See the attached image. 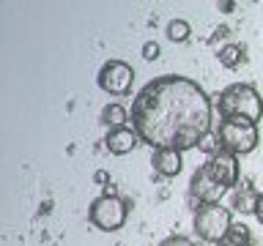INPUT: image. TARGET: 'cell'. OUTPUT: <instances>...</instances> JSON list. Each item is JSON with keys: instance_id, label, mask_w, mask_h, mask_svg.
<instances>
[{"instance_id": "8992f818", "label": "cell", "mask_w": 263, "mask_h": 246, "mask_svg": "<svg viewBox=\"0 0 263 246\" xmlns=\"http://www.w3.org/2000/svg\"><path fill=\"white\" fill-rule=\"evenodd\" d=\"M99 88L110 96H126L132 90V82H135V69L123 60H107L102 69H99Z\"/></svg>"}, {"instance_id": "4fadbf2b", "label": "cell", "mask_w": 263, "mask_h": 246, "mask_svg": "<svg viewBox=\"0 0 263 246\" xmlns=\"http://www.w3.org/2000/svg\"><path fill=\"white\" fill-rule=\"evenodd\" d=\"M217 57H219V66H225V69H236V66L244 60V49L238 44H225L219 49Z\"/></svg>"}, {"instance_id": "9c48e42d", "label": "cell", "mask_w": 263, "mask_h": 246, "mask_svg": "<svg viewBox=\"0 0 263 246\" xmlns=\"http://www.w3.org/2000/svg\"><path fill=\"white\" fill-rule=\"evenodd\" d=\"M140 142V137H137V131L135 129H129V126H121V129H110L107 131V137H104V145H107V151L115 153V156H126L135 151V145Z\"/></svg>"}, {"instance_id": "ac0fdd59", "label": "cell", "mask_w": 263, "mask_h": 246, "mask_svg": "<svg viewBox=\"0 0 263 246\" xmlns=\"http://www.w3.org/2000/svg\"><path fill=\"white\" fill-rule=\"evenodd\" d=\"M159 246H195V243L189 241V238H184V235H170V238H164Z\"/></svg>"}, {"instance_id": "7a4b0ae2", "label": "cell", "mask_w": 263, "mask_h": 246, "mask_svg": "<svg viewBox=\"0 0 263 246\" xmlns=\"http://www.w3.org/2000/svg\"><path fill=\"white\" fill-rule=\"evenodd\" d=\"M214 112L219 115V120L244 118V120L258 123L263 118V98L252 85L233 82V85H228L217 98H214Z\"/></svg>"}, {"instance_id": "e0dca14e", "label": "cell", "mask_w": 263, "mask_h": 246, "mask_svg": "<svg viewBox=\"0 0 263 246\" xmlns=\"http://www.w3.org/2000/svg\"><path fill=\"white\" fill-rule=\"evenodd\" d=\"M143 57L145 60H156V57H159V44H156V41H145L143 44Z\"/></svg>"}, {"instance_id": "3957f363", "label": "cell", "mask_w": 263, "mask_h": 246, "mask_svg": "<svg viewBox=\"0 0 263 246\" xmlns=\"http://www.w3.org/2000/svg\"><path fill=\"white\" fill-rule=\"evenodd\" d=\"M217 137H219V145L222 151L228 153H236V156H244V153H252L260 142V134H258V123L252 120H244V118H225V120H217Z\"/></svg>"}, {"instance_id": "ffe728a7", "label": "cell", "mask_w": 263, "mask_h": 246, "mask_svg": "<svg viewBox=\"0 0 263 246\" xmlns=\"http://www.w3.org/2000/svg\"><path fill=\"white\" fill-rule=\"evenodd\" d=\"M93 180H96L99 186H107V183H110V172H104V170H96V172H93Z\"/></svg>"}, {"instance_id": "7c38bea8", "label": "cell", "mask_w": 263, "mask_h": 246, "mask_svg": "<svg viewBox=\"0 0 263 246\" xmlns=\"http://www.w3.org/2000/svg\"><path fill=\"white\" fill-rule=\"evenodd\" d=\"M126 120H129V110L123 104H118V101L107 104L104 110H102V123H104V126H110V129L126 126Z\"/></svg>"}, {"instance_id": "5b68a950", "label": "cell", "mask_w": 263, "mask_h": 246, "mask_svg": "<svg viewBox=\"0 0 263 246\" xmlns=\"http://www.w3.org/2000/svg\"><path fill=\"white\" fill-rule=\"evenodd\" d=\"M126 216H129V202L121 200V197H104V194L96 197L88 211V221L96 230H102V233L121 230L126 224Z\"/></svg>"}, {"instance_id": "7402d4cb", "label": "cell", "mask_w": 263, "mask_h": 246, "mask_svg": "<svg viewBox=\"0 0 263 246\" xmlns=\"http://www.w3.org/2000/svg\"><path fill=\"white\" fill-rule=\"evenodd\" d=\"M255 219L263 224V192H260V197H258V208H255Z\"/></svg>"}, {"instance_id": "6da1fadb", "label": "cell", "mask_w": 263, "mask_h": 246, "mask_svg": "<svg viewBox=\"0 0 263 246\" xmlns=\"http://www.w3.org/2000/svg\"><path fill=\"white\" fill-rule=\"evenodd\" d=\"M214 104L195 79L178 74H162L151 79L135 96L132 104V129L140 142L154 151L176 148L192 151L211 129Z\"/></svg>"}, {"instance_id": "603a6c76", "label": "cell", "mask_w": 263, "mask_h": 246, "mask_svg": "<svg viewBox=\"0 0 263 246\" xmlns=\"http://www.w3.org/2000/svg\"><path fill=\"white\" fill-rule=\"evenodd\" d=\"M217 246H244V243H236V241H230V238H225V241L217 243Z\"/></svg>"}, {"instance_id": "d6986e66", "label": "cell", "mask_w": 263, "mask_h": 246, "mask_svg": "<svg viewBox=\"0 0 263 246\" xmlns=\"http://www.w3.org/2000/svg\"><path fill=\"white\" fill-rule=\"evenodd\" d=\"M228 36H230V28H228V25H219V28L214 30V36H211V44H214V41H219V38H228Z\"/></svg>"}, {"instance_id": "8fae6325", "label": "cell", "mask_w": 263, "mask_h": 246, "mask_svg": "<svg viewBox=\"0 0 263 246\" xmlns=\"http://www.w3.org/2000/svg\"><path fill=\"white\" fill-rule=\"evenodd\" d=\"M258 197H260V192H255L250 183H241L233 192V211H238V213H255V208H258Z\"/></svg>"}, {"instance_id": "52a82bcc", "label": "cell", "mask_w": 263, "mask_h": 246, "mask_svg": "<svg viewBox=\"0 0 263 246\" xmlns=\"http://www.w3.org/2000/svg\"><path fill=\"white\" fill-rule=\"evenodd\" d=\"M225 192H228V189L211 178V172H209L205 164H203V167H197L192 180H189V197H195L200 205H217L222 197H225Z\"/></svg>"}, {"instance_id": "2e32d148", "label": "cell", "mask_w": 263, "mask_h": 246, "mask_svg": "<svg viewBox=\"0 0 263 246\" xmlns=\"http://www.w3.org/2000/svg\"><path fill=\"white\" fill-rule=\"evenodd\" d=\"M197 148H200V151H203L205 156H209V159H211L214 153H219V151H222V145H219L217 131H209V134H205V137L200 139V145H197Z\"/></svg>"}, {"instance_id": "9a60e30c", "label": "cell", "mask_w": 263, "mask_h": 246, "mask_svg": "<svg viewBox=\"0 0 263 246\" xmlns=\"http://www.w3.org/2000/svg\"><path fill=\"white\" fill-rule=\"evenodd\" d=\"M228 238H230V241H236V243L252 246V233H250V227H247V224H241V221H238V224H233V227H230Z\"/></svg>"}, {"instance_id": "44dd1931", "label": "cell", "mask_w": 263, "mask_h": 246, "mask_svg": "<svg viewBox=\"0 0 263 246\" xmlns=\"http://www.w3.org/2000/svg\"><path fill=\"white\" fill-rule=\"evenodd\" d=\"M217 8H219V11H225V14H230L236 8V3H233V0H222V3H217Z\"/></svg>"}, {"instance_id": "5bb4252c", "label": "cell", "mask_w": 263, "mask_h": 246, "mask_svg": "<svg viewBox=\"0 0 263 246\" xmlns=\"http://www.w3.org/2000/svg\"><path fill=\"white\" fill-rule=\"evenodd\" d=\"M189 33H192V28H189L186 19H173V22H167V38L173 41V44H184V41L189 38Z\"/></svg>"}, {"instance_id": "277c9868", "label": "cell", "mask_w": 263, "mask_h": 246, "mask_svg": "<svg viewBox=\"0 0 263 246\" xmlns=\"http://www.w3.org/2000/svg\"><path fill=\"white\" fill-rule=\"evenodd\" d=\"M233 227V219H230V211L222 202L217 205H200L195 213V233L203 238L205 243H222Z\"/></svg>"}, {"instance_id": "30bf717a", "label": "cell", "mask_w": 263, "mask_h": 246, "mask_svg": "<svg viewBox=\"0 0 263 246\" xmlns=\"http://www.w3.org/2000/svg\"><path fill=\"white\" fill-rule=\"evenodd\" d=\"M154 172L162 178H176L181 167H184V159H181V151L176 148H162V151H154Z\"/></svg>"}, {"instance_id": "ba28073f", "label": "cell", "mask_w": 263, "mask_h": 246, "mask_svg": "<svg viewBox=\"0 0 263 246\" xmlns=\"http://www.w3.org/2000/svg\"><path fill=\"white\" fill-rule=\"evenodd\" d=\"M205 167H209L211 178L217 180V183H222L225 189L238 183V156L236 153H228V151L214 153L211 159L205 161Z\"/></svg>"}]
</instances>
